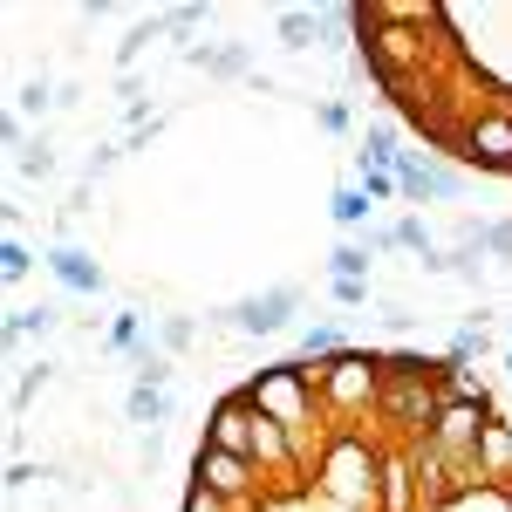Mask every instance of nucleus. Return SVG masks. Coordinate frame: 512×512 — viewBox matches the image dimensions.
Returning <instances> with one entry per match:
<instances>
[{
	"mask_svg": "<svg viewBox=\"0 0 512 512\" xmlns=\"http://www.w3.org/2000/svg\"><path fill=\"white\" fill-rule=\"evenodd\" d=\"M437 410H444V376H437L424 355H383V396H376V417L390 424L396 444H424L437 431Z\"/></svg>",
	"mask_w": 512,
	"mask_h": 512,
	"instance_id": "f257e3e1",
	"label": "nucleus"
},
{
	"mask_svg": "<svg viewBox=\"0 0 512 512\" xmlns=\"http://www.w3.org/2000/svg\"><path fill=\"white\" fill-rule=\"evenodd\" d=\"M246 403L260 410V417H274L280 431L294 437V451H301V465H308V451H328V437H321V396H315V369L308 362H280V369H260V383L246 390Z\"/></svg>",
	"mask_w": 512,
	"mask_h": 512,
	"instance_id": "f03ea898",
	"label": "nucleus"
},
{
	"mask_svg": "<svg viewBox=\"0 0 512 512\" xmlns=\"http://www.w3.org/2000/svg\"><path fill=\"white\" fill-rule=\"evenodd\" d=\"M355 28H362V55H369V76L383 89H410V76H424L431 62V41L424 28H403L383 7H355Z\"/></svg>",
	"mask_w": 512,
	"mask_h": 512,
	"instance_id": "7ed1b4c3",
	"label": "nucleus"
},
{
	"mask_svg": "<svg viewBox=\"0 0 512 512\" xmlns=\"http://www.w3.org/2000/svg\"><path fill=\"white\" fill-rule=\"evenodd\" d=\"M315 396H321V410H328L342 431H355V417H369L376 396H383V355L342 349L335 362H321V369H315Z\"/></svg>",
	"mask_w": 512,
	"mask_h": 512,
	"instance_id": "20e7f679",
	"label": "nucleus"
},
{
	"mask_svg": "<svg viewBox=\"0 0 512 512\" xmlns=\"http://www.w3.org/2000/svg\"><path fill=\"white\" fill-rule=\"evenodd\" d=\"M192 485L219 492L233 512H260V465H253V458H233V451H219V444H198Z\"/></svg>",
	"mask_w": 512,
	"mask_h": 512,
	"instance_id": "39448f33",
	"label": "nucleus"
},
{
	"mask_svg": "<svg viewBox=\"0 0 512 512\" xmlns=\"http://www.w3.org/2000/svg\"><path fill=\"white\" fill-rule=\"evenodd\" d=\"M458 158L478 171H512V110H485L458 130Z\"/></svg>",
	"mask_w": 512,
	"mask_h": 512,
	"instance_id": "423d86ee",
	"label": "nucleus"
},
{
	"mask_svg": "<svg viewBox=\"0 0 512 512\" xmlns=\"http://www.w3.org/2000/svg\"><path fill=\"white\" fill-rule=\"evenodd\" d=\"M294 308H301V294H294V287H267V294L233 301V308H226V321H233L239 335H280V328L294 321Z\"/></svg>",
	"mask_w": 512,
	"mask_h": 512,
	"instance_id": "0eeeda50",
	"label": "nucleus"
},
{
	"mask_svg": "<svg viewBox=\"0 0 512 512\" xmlns=\"http://www.w3.org/2000/svg\"><path fill=\"white\" fill-rule=\"evenodd\" d=\"M376 512H424L410 444H390V451H383V472H376Z\"/></svg>",
	"mask_w": 512,
	"mask_h": 512,
	"instance_id": "6e6552de",
	"label": "nucleus"
},
{
	"mask_svg": "<svg viewBox=\"0 0 512 512\" xmlns=\"http://www.w3.org/2000/svg\"><path fill=\"white\" fill-rule=\"evenodd\" d=\"M253 431H260V410H253L246 396H226V403L212 410L205 444H219V451H233V458H253Z\"/></svg>",
	"mask_w": 512,
	"mask_h": 512,
	"instance_id": "1a4fd4ad",
	"label": "nucleus"
},
{
	"mask_svg": "<svg viewBox=\"0 0 512 512\" xmlns=\"http://www.w3.org/2000/svg\"><path fill=\"white\" fill-rule=\"evenodd\" d=\"M396 185L403 198H458V171H444V164H424V158H396Z\"/></svg>",
	"mask_w": 512,
	"mask_h": 512,
	"instance_id": "9d476101",
	"label": "nucleus"
},
{
	"mask_svg": "<svg viewBox=\"0 0 512 512\" xmlns=\"http://www.w3.org/2000/svg\"><path fill=\"white\" fill-rule=\"evenodd\" d=\"M478 478L512 492V424H506V417H492L485 437H478Z\"/></svg>",
	"mask_w": 512,
	"mask_h": 512,
	"instance_id": "9b49d317",
	"label": "nucleus"
},
{
	"mask_svg": "<svg viewBox=\"0 0 512 512\" xmlns=\"http://www.w3.org/2000/svg\"><path fill=\"white\" fill-rule=\"evenodd\" d=\"M41 267H48V274L62 280L69 294H103V267H96V260L82 253V246H55V253H48Z\"/></svg>",
	"mask_w": 512,
	"mask_h": 512,
	"instance_id": "f8f14e48",
	"label": "nucleus"
},
{
	"mask_svg": "<svg viewBox=\"0 0 512 512\" xmlns=\"http://www.w3.org/2000/svg\"><path fill=\"white\" fill-rule=\"evenodd\" d=\"M335 355H342V328H335V321H308V328L294 335V362H308V369L335 362Z\"/></svg>",
	"mask_w": 512,
	"mask_h": 512,
	"instance_id": "ddd939ff",
	"label": "nucleus"
},
{
	"mask_svg": "<svg viewBox=\"0 0 512 512\" xmlns=\"http://www.w3.org/2000/svg\"><path fill=\"white\" fill-rule=\"evenodd\" d=\"M437 512H512V492H506V485H485V478H472V485H458V492H451Z\"/></svg>",
	"mask_w": 512,
	"mask_h": 512,
	"instance_id": "4468645a",
	"label": "nucleus"
},
{
	"mask_svg": "<svg viewBox=\"0 0 512 512\" xmlns=\"http://www.w3.org/2000/svg\"><path fill=\"white\" fill-rule=\"evenodd\" d=\"M123 417H130V424H144V431H158L164 417H171V403H164V390H151V383H137V390L123 396Z\"/></svg>",
	"mask_w": 512,
	"mask_h": 512,
	"instance_id": "2eb2a0df",
	"label": "nucleus"
},
{
	"mask_svg": "<svg viewBox=\"0 0 512 512\" xmlns=\"http://www.w3.org/2000/svg\"><path fill=\"white\" fill-rule=\"evenodd\" d=\"M369 205H376V198L362 192V185H342V192L328 198V212H335V226H362V219H369Z\"/></svg>",
	"mask_w": 512,
	"mask_h": 512,
	"instance_id": "dca6fc26",
	"label": "nucleus"
},
{
	"mask_svg": "<svg viewBox=\"0 0 512 512\" xmlns=\"http://www.w3.org/2000/svg\"><path fill=\"white\" fill-rule=\"evenodd\" d=\"M328 280H369V246H349V239H342V246L328 253Z\"/></svg>",
	"mask_w": 512,
	"mask_h": 512,
	"instance_id": "f3484780",
	"label": "nucleus"
},
{
	"mask_svg": "<svg viewBox=\"0 0 512 512\" xmlns=\"http://www.w3.org/2000/svg\"><path fill=\"white\" fill-rule=\"evenodd\" d=\"M355 171H362L355 185H362V192L376 198V205H390V198H403V185H396V171H383V164H362V158H355Z\"/></svg>",
	"mask_w": 512,
	"mask_h": 512,
	"instance_id": "a211bd4d",
	"label": "nucleus"
},
{
	"mask_svg": "<svg viewBox=\"0 0 512 512\" xmlns=\"http://www.w3.org/2000/svg\"><path fill=\"white\" fill-rule=\"evenodd\" d=\"M137 383L164 390V383H171V349H151V342H144V349H137Z\"/></svg>",
	"mask_w": 512,
	"mask_h": 512,
	"instance_id": "6ab92c4d",
	"label": "nucleus"
},
{
	"mask_svg": "<svg viewBox=\"0 0 512 512\" xmlns=\"http://www.w3.org/2000/svg\"><path fill=\"white\" fill-rule=\"evenodd\" d=\"M192 62H198V69H212V76H239V69H246L239 48H192Z\"/></svg>",
	"mask_w": 512,
	"mask_h": 512,
	"instance_id": "aec40b11",
	"label": "nucleus"
},
{
	"mask_svg": "<svg viewBox=\"0 0 512 512\" xmlns=\"http://www.w3.org/2000/svg\"><path fill=\"white\" fill-rule=\"evenodd\" d=\"M164 35V21H137V28H130V35H123V48H117V62L123 69H130V62H137V55H144V48H151V41Z\"/></svg>",
	"mask_w": 512,
	"mask_h": 512,
	"instance_id": "412c9836",
	"label": "nucleus"
},
{
	"mask_svg": "<svg viewBox=\"0 0 512 512\" xmlns=\"http://www.w3.org/2000/svg\"><path fill=\"white\" fill-rule=\"evenodd\" d=\"M55 328V308H21V315H7V335L21 342V335H48Z\"/></svg>",
	"mask_w": 512,
	"mask_h": 512,
	"instance_id": "4be33fe9",
	"label": "nucleus"
},
{
	"mask_svg": "<svg viewBox=\"0 0 512 512\" xmlns=\"http://www.w3.org/2000/svg\"><path fill=\"white\" fill-rule=\"evenodd\" d=\"M110 349H123V355L144 349V315H117L110 321Z\"/></svg>",
	"mask_w": 512,
	"mask_h": 512,
	"instance_id": "5701e85b",
	"label": "nucleus"
},
{
	"mask_svg": "<svg viewBox=\"0 0 512 512\" xmlns=\"http://www.w3.org/2000/svg\"><path fill=\"white\" fill-rule=\"evenodd\" d=\"M280 41H287V48H308V41H315V14L287 7V14H280Z\"/></svg>",
	"mask_w": 512,
	"mask_h": 512,
	"instance_id": "b1692460",
	"label": "nucleus"
},
{
	"mask_svg": "<svg viewBox=\"0 0 512 512\" xmlns=\"http://www.w3.org/2000/svg\"><path fill=\"white\" fill-rule=\"evenodd\" d=\"M0 274H7V280H28V274H35V253H28L21 239H7V246H0Z\"/></svg>",
	"mask_w": 512,
	"mask_h": 512,
	"instance_id": "393cba45",
	"label": "nucleus"
},
{
	"mask_svg": "<svg viewBox=\"0 0 512 512\" xmlns=\"http://www.w3.org/2000/svg\"><path fill=\"white\" fill-rule=\"evenodd\" d=\"M48 103H55V96H48V82H21V89H14V117H41Z\"/></svg>",
	"mask_w": 512,
	"mask_h": 512,
	"instance_id": "a878e982",
	"label": "nucleus"
},
{
	"mask_svg": "<svg viewBox=\"0 0 512 512\" xmlns=\"http://www.w3.org/2000/svg\"><path fill=\"white\" fill-rule=\"evenodd\" d=\"M396 246H403V253H437L424 219H396Z\"/></svg>",
	"mask_w": 512,
	"mask_h": 512,
	"instance_id": "bb28decb",
	"label": "nucleus"
},
{
	"mask_svg": "<svg viewBox=\"0 0 512 512\" xmlns=\"http://www.w3.org/2000/svg\"><path fill=\"white\" fill-rule=\"evenodd\" d=\"M21 171H28V178H48V171H55V151H48V137L21 151Z\"/></svg>",
	"mask_w": 512,
	"mask_h": 512,
	"instance_id": "cd10ccee",
	"label": "nucleus"
},
{
	"mask_svg": "<svg viewBox=\"0 0 512 512\" xmlns=\"http://www.w3.org/2000/svg\"><path fill=\"white\" fill-rule=\"evenodd\" d=\"M485 349H492V342H485V328L472 321V328H465V335L451 342V362H472V355H485Z\"/></svg>",
	"mask_w": 512,
	"mask_h": 512,
	"instance_id": "c85d7f7f",
	"label": "nucleus"
},
{
	"mask_svg": "<svg viewBox=\"0 0 512 512\" xmlns=\"http://www.w3.org/2000/svg\"><path fill=\"white\" fill-rule=\"evenodd\" d=\"M328 294H335V308H362L369 301V280H328Z\"/></svg>",
	"mask_w": 512,
	"mask_h": 512,
	"instance_id": "c756f323",
	"label": "nucleus"
},
{
	"mask_svg": "<svg viewBox=\"0 0 512 512\" xmlns=\"http://www.w3.org/2000/svg\"><path fill=\"white\" fill-rule=\"evenodd\" d=\"M158 342H164L171 355H178V349H192V321H185V315H171V321L158 328Z\"/></svg>",
	"mask_w": 512,
	"mask_h": 512,
	"instance_id": "7c9ffc66",
	"label": "nucleus"
},
{
	"mask_svg": "<svg viewBox=\"0 0 512 512\" xmlns=\"http://www.w3.org/2000/svg\"><path fill=\"white\" fill-rule=\"evenodd\" d=\"M485 253H499V260H512V219H499V226H485Z\"/></svg>",
	"mask_w": 512,
	"mask_h": 512,
	"instance_id": "2f4dec72",
	"label": "nucleus"
},
{
	"mask_svg": "<svg viewBox=\"0 0 512 512\" xmlns=\"http://www.w3.org/2000/svg\"><path fill=\"white\" fill-rule=\"evenodd\" d=\"M185 512H233V506H226L219 492H205V485H192V492H185Z\"/></svg>",
	"mask_w": 512,
	"mask_h": 512,
	"instance_id": "473e14b6",
	"label": "nucleus"
},
{
	"mask_svg": "<svg viewBox=\"0 0 512 512\" xmlns=\"http://www.w3.org/2000/svg\"><path fill=\"white\" fill-rule=\"evenodd\" d=\"M41 383H48V362H35V369H28V376L14 383V410H21V403H28V396H35Z\"/></svg>",
	"mask_w": 512,
	"mask_h": 512,
	"instance_id": "72a5a7b5",
	"label": "nucleus"
},
{
	"mask_svg": "<svg viewBox=\"0 0 512 512\" xmlns=\"http://www.w3.org/2000/svg\"><path fill=\"white\" fill-rule=\"evenodd\" d=\"M315 123H321V130H335V137H342V130H349V110H342V103H321V110H315Z\"/></svg>",
	"mask_w": 512,
	"mask_h": 512,
	"instance_id": "f704fd0d",
	"label": "nucleus"
},
{
	"mask_svg": "<svg viewBox=\"0 0 512 512\" xmlns=\"http://www.w3.org/2000/svg\"><path fill=\"white\" fill-rule=\"evenodd\" d=\"M198 21H205V7H171L164 14V28H198Z\"/></svg>",
	"mask_w": 512,
	"mask_h": 512,
	"instance_id": "c9c22d12",
	"label": "nucleus"
},
{
	"mask_svg": "<svg viewBox=\"0 0 512 512\" xmlns=\"http://www.w3.org/2000/svg\"><path fill=\"white\" fill-rule=\"evenodd\" d=\"M35 478H41V472L28 465V458H14V472H7V485H14V492H21V485H35Z\"/></svg>",
	"mask_w": 512,
	"mask_h": 512,
	"instance_id": "e433bc0d",
	"label": "nucleus"
},
{
	"mask_svg": "<svg viewBox=\"0 0 512 512\" xmlns=\"http://www.w3.org/2000/svg\"><path fill=\"white\" fill-rule=\"evenodd\" d=\"M369 253H396V226H376L369 233Z\"/></svg>",
	"mask_w": 512,
	"mask_h": 512,
	"instance_id": "4c0bfd02",
	"label": "nucleus"
},
{
	"mask_svg": "<svg viewBox=\"0 0 512 512\" xmlns=\"http://www.w3.org/2000/svg\"><path fill=\"white\" fill-rule=\"evenodd\" d=\"M506 369H512V349H506Z\"/></svg>",
	"mask_w": 512,
	"mask_h": 512,
	"instance_id": "58836bf2",
	"label": "nucleus"
}]
</instances>
